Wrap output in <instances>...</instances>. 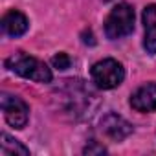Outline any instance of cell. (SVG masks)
I'll return each mask as SVG.
<instances>
[{"label":"cell","instance_id":"6da1fadb","mask_svg":"<svg viewBox=\"0 0 156 156\" xmlns=\"http://www.w3.org/2000/svg\"><path fill=\"white\" fill-rule=\"evenodd\" d=\"M6 66L19 73L24 79H31V81H37V83H50L51 81V70L39 59L24 53V51H19V53H13L11 57L6 59Z\"/></svg>","mask_w":156,"mask_h":156},{"label":"cell","instance_id":"7a4b0ae2","mask_svg":"<svg viewBox=\"0 0 156 156\" xmlns=\"http://www.w3.org/2000/svg\"><path fill=\"white\" fill-rule=\"evenodd\" d=\"M134 30V9L129 4H118L105 20V35L110 41L127 37Z\"/></svg>","mask_w":156,"mask_h":156},{"label":"cell","instance_id":"3957f363","mask_svg":"<svg viewBox=\"0 0 156 156\" xmlns=\"http://www.w3.org/2000/svg\"><path fill=\"white\" fill-rule=\"evenodd\" d=\"M90 73H92V81L103 90L116 88L125 79V68L116 59H103L96 62Z\"/></svg>","mask_w":156,"mask_h":156},{"label":"cell","instance_id":"277c9868","mask_svg":"<svg viewBox=\"0 0 156 156\" xmlns=\"http://www.w3.org/2000/svg\"><path fill=\"white\" fill-rule=\"evenodd\" d=\"M2 112L6 116V121L15 129H24L30 118L28 105L20 98L11 94H2Z\"/></svg>","mask_w":156,"mask_h":156},{"label":"cell","instance_id":"5b68a950","mask_svg":"<svg viewBox=\"0 0 156 156\" xmlns=\"http://www.w3.org/2000/svg\"><path fill=\"white\" fill-rule=\"evenodd\" d=\"M101 132L107 138H110L112 141H121L132 134V125L125 118H121L114 112H108L101 119Z\"/></svg>","mask_w":156,"mask_h":156},{"label":"cell","instance_id":"8992f818","mask_svg":"<svg viewBox=\"0 0 156 156\" xmlns=\"http://www.w3.org/2000/svg\"><path fill=\"white\" fill-rule=\"evenodd\" d=\"M130 107L138 112L156 110V83H149V85L140 87L130 96Z\"/></svg>","mask_w":156,"mask_h":156},{"label":"cell","instance_id":"52a82bcc","mask_svg":"<svg viewBox=\"0 0 156 156\" xmlns=\"http://www.w3.org/2000/svg\"><path fill=\"white\" fill-rule=\"evenodd\" d=\"M143 26H145V39L143 48L147 53H156V4H151L143 9Z\"/></svg>","mask_w":156,"mask_h":156},{"label":"cell","instance_id":"ba28073f","mask_svg":"<svg viewBox=\"0 0 156 156\" xmlns=\"http://www.w3.org/2000/svg\"><path fill=\"white\" fill-rule=\"evenodd\" d=\"M28 26H30L28 19L20 11H17V9L8 11L4 15V19H2V30L9 37H20V35H24L28 31Z\"/></svg>","mask_w":156,"mask_h":156},{"label":"cell","instance_id":"9c48e42d","mask_svg":"<svg viewBox=\"0 0 156 156\" xmlns=\"http://www.w3.org/2000/svg\"><path fill=\"white\" fill-rule=\"evenodd\" d=\"M2 141H0V152H2V156H28L30 154V149L24 147L19 140L11 138L9 134H2V138H0Z\"/></svg>","mask_w":156,"mask_h":156},{"label":"cell","instance_id":"30bf717a","mask_svg":"<svg viewBox=\"0 0 156 156\" xmlns=\"http://www.w3.org/2000/svg\"><path fill=\"white\" fill-rule=\"evenodd\" d=\"M70 57H68V53H64V51H61V53H57L53 59H51V64H53V68H57V70H66V68H70Z\"/></svg>","mask_w":156,"mask_h":156},{"label":"cell","instance_id":"8fae6325","mask_svg":"<svg viewBox=\"0 0 156 156\" xmlns=\"http://www.w3.org/2000/svg\"><path fill=\"white\" fill-rule=\"evenodd\" d=\"M107 152V149L103 145H98L96 141H90V145L85 147V154H103Z\"/></svg>","mask_w":156,"mask_h":156},{"label":"cell","instance_id":"7c38bea8","mask_svg":"<svg viewBox=\"0 0 156 156\" xmlns=\"http://www.w3.org/2000/svg\"><path fill=\"white\" fill-rule=\"evenodd\" d=\"M83 37H85V39H83V42H87V44H94V42H96L90 31H88V33H83Z\"/></svg>","mask_w":156,"mask_h":156},{"label":"cell","instance_id":"4fadbf2b","mask_svg":"<svg viewBox=\"0 0 156 156\" xmlns=\"http://www.w3.org/2000/svg\"><path fill=\"white\" fill-rule=\"evenodd\" d=\"M103 2H110V0H103Z\"/></svg>","mask_w":156,"mask_h":156}]
</instances>
